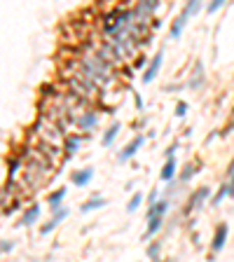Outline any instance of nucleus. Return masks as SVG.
Instances as JSON below:
<instances>
[{
  "label": "nucleus",
  "instance_id": "nucleus-23",
  "mask_svg": "<svg viewBox=\"0 0 234 262\" xmlns=\"http://www.w3.org/2000/svg\"><path fill=\"white\" fill-rule=\"evenodd\" d=\"M12 248H14V244H12L10 239H3V244H0V251H3V255L12 253Z\"/></svg>",
  "mask_w": 234,
  "mask_h": 262
},
{
  "label": "nucleus",
  "instance_id": "nucleus-4",
  "mask_svg": "<svg viewBox=\"0 0 234 262\" xmlns=\"http://www.w3.org/2000/svg\"><path fill=\"white\" fill-rule=\"evenodd\" d=\"M227 236H229L227 223H220L216 227V232H213V239H211V253H213V255H218V253L225 248V241H227Z\"/></svg>",
  "mask_w": 234,
  "mask_h": 262
},
{
  "label": "nucleus",
  "instance_id": "nucleus-2",
  "mask_svg": "<svg viewBox=\"0 0 234 262\" xmlns=\"http://www.w3.org/2000/svg\"><path fill=\"white\" fill-rule=\"evenodd\" d=\"M208 197H211V190H208V187H199L197 192H192L190 199H188V204H185V216H190L192 211H199Z\"/></svg>",
  "mask_w": 234,
  "mask_h": 262
},
{
  "label": "nucleus",
  "instance_id": "nucleus-3",
  "mask_svg": "<svg viewBox=\"0 0 234 262\" xmlns=\"http://www.w3.org/2000/svg\"><path fill=\"white\" fill-rule=\"evenodd\" d=\"M96 127H99V110H94V108L89 106L78 117V129H80V131H87V134H89V131H94Z\"/></svg>",
  "mask_w": 234,
  "mask_h": 262
},
{
  "label": "nucleus",
  "instance_id": "nucleus-18",
  "mask_svg": "<svg viewBox=\"0 0 234 262\" xmlns=\"http://www.w3.org/2000/svg\"><path fill=\"white\" fill-rule=\"evenodd\" d=\"M225 197H229V185H227V183L220 185V190H218L216 195L211 197V206H220V201H223Z\"/></svg>",
  "mask_w": 234,
  "mask_h": 262
},
{
  "label": "nucleus",
  "instance_id": "nucleus-8",
  "mask_svg": "<svg viewBox=\"0 0 234 262\" xmlns=\"http://www.w3.org/2000/svg\"><path fill=\"white\" fill-rule=\"evenodd\" d=\"M66 218H68V208H56V211H54V216H52L50 218V220H47V223L45 225H42V227H40V234H42V236H47V234H50V232H54V229H56V225H59V223H61V220H66Z\"/></svg>",
  "mask_w": 234,
  "mask_h": 262
},
{
  "label": "nucleus",
  "instance_id": "nucleus-5",
  "mask_svg": "<svg viewBox=\"0 0 234 262\" xmlns=\"http://www.w3.org/2000/svg\"><path fill=\"white\" fill-rule=\"evenodd\" d=\"M145 145V136H134V138L129 140L127 145H124V150L120 152V155H117V159H120V162H129V159H131V157L136 155V152L141 150V148H143Z\"/></svg>",
  "mask_w": 234,
  "mask_h": 262
},
{
  "label": "nucleus",
  "instance_id": "nucleus-25",
  "mask_svg": "<svg viewBox=\"0 0 234 262\" xmlns=\"http://www.w3.org/2000/svg\"><path fill=\"white\" fill-rule=\"evenodd\" d=\"M157 201H159V192L152 190L150 195H148V206H152V204H157Z\"/></svg>",
  "mask_w": 234,
  "mask_h": 262
},
{
  "label": "nucleus",
  "instance_id": "nucleus-22",
  "mask_svg": "<svg viewBox=\"0 0 234 262\" xmlns=\"http://www.w3.org/2000/svg\"><path fill=\"white\" fill-rule=\"evenodd\" d=\"M145 63H148V56H145L143 52H141V54H136V56H134V68H143Z\"/></svg>",
  "mask_w": 234,
  "mask_h": 262
},
{
  "label": "nucleus",
  "instance_id": "nucleus-28",
  "mask_svg": "<svg viewBox=\"0 0 234 262\" xmlns=\"http://www.w3.org/2000/svg\"><path fill=\"white\" fill-rule=\"evenodd\" d=\"M227 185H229V197H232V199H234V176L227 180Z\"/></svg>",
  "mask_w": 234,
  "mask_h": 262
},
{
  "label": "nucleus",
  "instance_id": "nucleus-19",
  "mask_svg": "<svg viewBox=\"0 0 234 262\" xmlns=\"http://www.w3.org/2000/svg\"><path fill=\"white\" fill-rule=\"evenodd\" d=\"M145 201V197H143V192H134L131 195V199H129V204H127V211L129 213H134V211H138V206Z\"/></svg>",
  "mask_w": 234,
  "mask_h": 262
},
{
  "label": "nucleus",
  "instance_id": "nucleus-9",
  "mask_svg": "<svg viewBox=\"0 0 234 262\" xmlns=\"http://www.w3.org/2000/svg\"><path fill=\"white\" fill-rule=\"evenodd\" d=\"M84 143V131L82 134H66L63 138V152H66V159L73 155V152H78Z\"/></svg>",
  "mask_w": 234,
  "mask_h": 262
},
{
  "label": "nucleus",
  "instance_id": "nucleus-21",
  "mask_svg": "<svg viewBox=\"0 0 234 262\" xmlns=\"http://www.w3.org/2000/svg\"><path fill=\"white\" fill-rule=\"evenodd\" d=\"M227 0H208V5H206V14H216L220 7L225 5Z\"/></svg>",
  "mask_w": 234,
  "mask_h": 262
},
{
  "label": "nucleus",
  "instance_id": "nucleus-1",
  "mask_svg": "<svg viewBox=\"0 0 234 262\" xmlns=\"http://www.w3.org/2000/svg\"><path fill=\"white\" fill-rule=\"evenodd\" d=\"M201 5H204V0H188V3H185V7L180 10V14H178L176 19H173L171 31H169V38H171V40H178L180 35H183V28L188 26L190 19L199 14Z\"/></svg>",
  "mask_w": 234,
  "mask_h": 262
},
{
  "label": "nucleus",
  "instance_id": "nucleus-17",
  "mask_svg": "<svg viewBox=\"0 0 234 262\" xmlns=\"http://www.w3.org/2000/svg\"><path fill=\"white\" fill-rule=\"evenodd\" d=\"M120 131H122V124L112 122L110 127L106 129V134H103V145H106V148H110V145L115 143V138H117V134H120Z\"/></svg>",
  "mask_w": 234,
  "mask_h": 262
},
{
  "label": "nucleus",
  "instance_id": "nucleus-13",
  "mask_svg": "<svg viewBox=\"0 0 234 262\" xmlns=\"http://www.w3.org/2000/svg\"><path fill=\"white\" fill-rule=\"evenodd\" d=\"M176 169H178V164H176V155L167 157V162H164L162 171H159V178H162L164 183H169V180H173V176H176Z\"/></svg>",
  "mask_w": 234,
  "mask_h": 262
},
{
  "label": "nucleus",
  "instance_id": "nucleus-15",
  "mask_svg": "<svg viewBox=\"0 0 234 262\" xmlns=\"http://www.w3.org/2000/svg\"><path fill=\"white\" fill-rule=\"evenodd\" d=\"M199 87H204V66H201V61H197L192 78H190V89H199Z\"/></svg>",
  "mask_w": 234,
  "mask_h": 262
},
{
  "label": "nucleus",
  "instance_id": "nucleus-20",
  "mask_svg": "<svg viewBox=\"0 0 234 262\" xmlns=\"http://www.w3.org/2000/svg\"><path fill=\"white\" fill-rule=\"evenodd\" d=\"M145 255L150 257V260H159V255H162V244H159V241H152V244L148 246Z\"/></svg>",
  "mask_w": 234,
  "mask_h": 262
},
{
  "label": "nucleus",
  "instance_id": "nucleus-16",
  "mask_svg": "<svg viewBox=\"0 0 234 262\" xmlns=\"http://www.w3.org/2000/svg\"><path fill=\"white\" fill-rule=\"evenodd\" d=\"M199 169H201V164L199 162H190V164H185L183 166V171H180V183H190V180L195 178V173H199Z\"/></svg>",
  "mask_w": 234,
  "mask_h": 262
},
{
  "label": "nucleus",
  "instance_id": "nucleus-27",
  "mask_svg": "<svg viewBox=\"0 0 234 262\" xmlns=\"http://www.w3.org/2000/svg\"><path fill=\"white\" fill-rule=\"evenodd\" d=\"M134 101H136V108H138V110H143V99H141L138 94H134Z\"/></svg>",
  "mask_w": 234,
  "mask_h": 262
},
{
  "label": "nucleus",
  "instance_id": "nucleus-14",
  "mask_svg": "<svg viewBox=\"0 0 234 262\" xmlns=\"http://www.w3.org/2000/svg\"><path fill=\"white\" fill-rule=\"evenodd\" d=\"M106 206V199L101 195H94V197H89V199L84 201L82 206H80V211L82 213H89V211H96V208H103Z\"/></svg>",
  "mask_w": 234,
  "mask_h": 262
},
{
  "label": "nucleus",
  "instance_id": "nucleus-11",
  "mask_svg": "<svg viewBox=\"0 0 234 262\" xmlns=\"http://www.w3.org/2000/svg\"><path fill=\"white\" fill-rule=\"evenodd\" d=\"M40 216H42L40 204H31V206L24 211V216H21V225H24V227H31V225H35L40 220Z\"/></svg>",
  "mask_w": 234,
  "mask_h": 262
},
{
  "label": "nucleus",
  "instance_id": "nucleus-7",
  "mask_svg": "<svg viewBox=\"0 0 234 262\" xmlns=\"http://www.w3.org/2000/svg\"><path fill=\"white\" fill-rule=\"evenodd\" d=\"M164 216H167V213L157 211L155 216L145 218V220H148V227H145V239H152V236L159 234V229H162V225H164Z\"/></svg>",
  "mask_w": 234,
  "mask_h": 262
},
{
  "label": "nucleus",
  "instance_id": "nucleus-24",
  "mask_svg": "<svg viewBox=\"0 0 234 262\" xmlns=\"http://www.w3.org/2000/svg\"><path fill=\"white\" fill-rule=\"evenodd\" d=\"M185 112H188V103L180 101L178 106H176V117H185Z\"/></svg>",
  "mask_w": 234,
  "mask_h": 262
},
{
  "label": "nucleus",
  "instance_id": "nucleus-12",
  "mask_svg": "<svg viewBox=\"0 0 234 262\" xmlns=\"http://www.w3.org/2000/svg\"><path fill=\"white\" fill-rule=\"evenodd\" d=\"M66 195H68V187H59V190L50 192V197H47V204H50L52 211H56V208L63 206V201H66Z\"/></svg>",
  "mask_w": 234,
  "mask_h": 262
},
{
  "label": "nucleus",
  "instance_id": "nucleus-26",
  "mask_svg": "<svg viewBox=\"0 0 234 262\" xmlns=\"http://www.w3.org/2000/svg\"><path fill=\"white\" fill-rule=\"evenodd\" d=\"M176 150H178V143H171L167 148V157H171V155H176Z\"/></svg>",
  "mask_w": 234,
  "mask_h": 262
},
{
  "label": "nucleus",
  "instance_id": "nucleus-29",
  "mask_svg": "<svg viewBox=\"0 0 234 262\" xmlns=\"http://www.w3.org/2000/svg\"><path fill=\"white\" fill-rule=\"evenodd\" d=\"M232 176H234V159L229 162V166H227V178H232Z\"/></svg>",
  "mask_w": 234,
  "mask_h": 262
},
{
  "label": "nucleus",
  "instance_id": "nucleus-6",
  "mask_svg": "<svg viewBox=\"0 0 234 262\" xmlns=\"http://www.w3.org/2000/svg\"><path fill=\"white\" fill-rule=\"evenodd\" d=\"M162 63H164V52H159V54L152 56V61L148 63V68H145V73H143V82L145 84L155 82V78L159 75V68H162Z\"/></svg>",
  "mask_w": 234,
  "mask_h": 262
},
{
  "label": "nucleus",
  "instance_id": "nucleus-10",
  "mask_svg": "<svg viewBox=\"0 0 234 262\" xmlns=\"http://www.w3.org/2000/svg\"><path fill=\"white\" fill-rule=\"evenodd\" d=\"M94 178V169L87 166V169H78V171L71 173V185H78V187H87Z\"/></svg>",
  "mask_w": 234,
  "mask_h": 262
}]
</instances>
